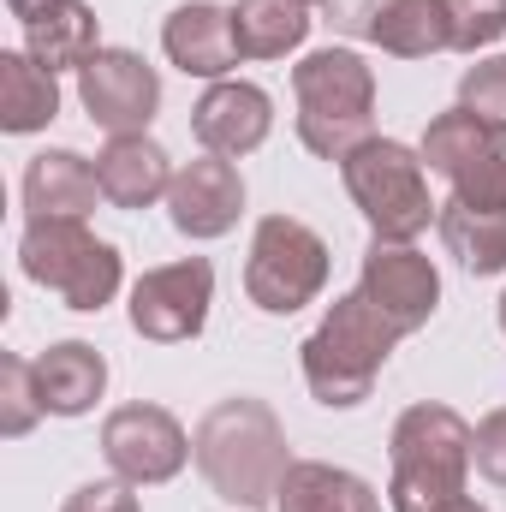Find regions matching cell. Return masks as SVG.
<instances>
[{
    "label": "cell",
    "mask_w": 506,
    "mask_h": 512,
    "mask_svg": "<svg viewBox=\"0 0 506 512\" xmlns=\"http://www.w3.org/2000/svg\"><path fill=\"white\" fill-rule=\"evenodd\" d=\"M197 471L203 483L227 501V507H274L286 471H292V447H286V429L274 417L268 399H251V393H233L221 405L203 411L197 435Z\"/></svg>",
    "instance_id": "cell-1"
},
{
    "label": "cell",
    "mask_w": 506,
    "mask_h": 512,
    "mask_svg": "<svg viewBox=\"0 0 506 512\" xmlns=\"http://www.w3.org/2000/svg\"><path fill=\"white\" fill-rule=\"evenodd\" d=\"M477 429L453 411V405H411L399 411L393 435H387V507L393 512H447L465 501L471 465H477Z\"/></svg>",
    "instance_id": "cell-2"
},
{
    "label": "cell",
    "mask_w": 506,
    "mask_h": 512,
    "mask_svg": "<svg viewBox=\"0 0 506 512\" xmlns=\"http://www.w3.org/2000/svg\"><path fill=\"white\" fill-rule=\"evenodd\" d=\"M298 143L322 161H346L376 137V66L358 48H316L292 66Z\"/></svg>",
    "instance_id": "cell-3"
},
{
    "label": "cell",
    "mask_w": 506,
    "mask_h": 512,
    "mask_svg": "<svg viewBox=\"0 0 506 512\" xmlns=\"http://www.w3.org/2000/svg\"><path fill=\"white\" fill-rule=\"evenodd\" d=\"M405 334L381 316L364 292H340L322 316V328L298 346L304 352V382L328 411H352L376 393V376L387 370L393 346Z\"/></svg>",
    "instance_id": "cell-4"
},
{
    "label": "cell",
    "mask_w": 506,
    "mask_h": 512,
    "mask_svg": "<svg viewBox=\"0 0 506 512\" xmlns=\"http://www.w3.org/2000/svg\"><path fill=\"white\" fill-rule=\"evenodd\" d=\"M340 179L358 203V215L370 221L376 239L411 245L417 233H429V221L441 215V203H429V173L423 155L405 149L399 137H370L340 161Z\"/></svg>",
    "instance_id": "cell-5"
},
{
    "label": "cell",
    "mask_w": 506,
    "mask_h": 512,
    "mask_svg": "<svg viewBox=\"0 0 506 512\" xmlns=\"http://www.w3.org/2000/svg\"><path fill=\"white\" fill-rule=\"evenodd\" d=\"M18 262L36 286L60 292L66 310L90 316L102 304H114L120 280H126V256L120 245L96 239L84 221H30L18 239Z\"/></svg>",
    "instance_id": "cell-6"
},
{
    "label": "cell",
    "mask_w": 506,
    "mask_h": 512,
    "mask_svg": "<svg viewBox=\"0 0 506 512\" xmlns=\"http://www.w3.org/2000/svg\"><path fill=\"white\" fill-rule=\"evenodd\" d=\"M328 286V245L298 215H262L245 256V298L268 316H298Z\"/></svg>",
    "instance_id": "cell-7"
},
{
    "label": "cell",
    "mask_w": 506,
    "mask_h": 512,
    "mask_svg": "<svg viewBox=\"0 0 506 512\" xmlns=\"http://www.w3.org/2000/svg\"><path fill=\"white\" fill-rule=\"evenodd\" d=\"M423 167L441 173L453 185L459 203L471 209H506V131L483 126L471 108H447L435 114L423 143H417Z\"/></svg>",
    "instance_id": "cell-8"
},
{
    "label": "cell",
    "mask_w": 506,
    "mask_h": 512,
    "mask_svg": "<svg viewBox=\"0 0 506 512\" xmlns=\"http://www.w3.org/2000/svg\"><path fill=\"white\" fill-rule=\"evenodd\" d=\"M209 304H215V268L203 256H179V262H161L149 268L137 286H131V328L149 340V346H185L203 334L209 322Z\"/></svg>",
    "instance_id": "cell-9"
},
{
    "label": "cell",
    "mask_w": 506,
    "mask_h": 512,
    "mask_svg": "<svg viewBox=\"0 0 506 512\" xmlns=\"http://www.w3.org/2000/svg\"><path fill=\"white\" fill-rule=\"evenodd\" d=\"M102 459L114 465V477L149 489V483H173L197 459V447H191L185 423L167 405L137 399V405L108 411V423H102Z\"/></svg>",
    "instance_id": "cell-10"
},
{
    "label": "cell",
    "mask_w": 506,
    "mask_h": 512,
    "mask_svg": "<svg viewBox=\"0 0 506 512\" xmlns=\"http://www.w3.org/2000/svg\"><path fill=\"white\" fill-rule=\"evenodd\" d=\"M78 102L108 137H137L161 108V78L143 54L131 48H102L78 72Z\"/></svg>",
    "instance_id": "cell-11"
},
{
    "label": "cell",
    "mask_w": 506,
    "mask_h": 512,
    "mask_svg": "<svg viewBox=\"0 0 506 512\" xmlns=\"http://www.w3.org/2000/svg\"><path fill=\"white\" fill-rule=\"evenodd\" d=\"M358 292L376 304L399 334L429 328V316L441 310V274H435V262L417 245H393V239H376L364 251V286Z\"/></svg>",
    "instance_id": "cell-12"
},
{
    "label": "cell",
    "mask_w": 506,
    "mask_h": 512,
    "mask_svg": "<svg viewBox=\"0 0 506 512\" xmlns=\"http://www.w3.org/2000/svg\"><path fill=\"white\" fill-rule=\"evenodd\" d=\"M245 215V179L227 155H197L173 173L167 191V221L185 239H227Z\"/></svg>",
    "instance_id": "cell-13"
},
{
    "label": "cell",
    "mask_w": 506,
    "mask_h": 512,
    "mask_svg": "<svg viewBox=\"0 0 506 512\" xmlns=\"http://www.w3.org/2000/svg\"><path fill=\"white\" fill-rule=\"evenodd\" d=\"M191 131H197L203 155H227V161H239V155H251V149L268 143V131H274V102H268L262 84L221 78V84H209L203 102L191 108Z\"/></svg>",
    "instance_id": "cell-14"
},
{
    "label": "cell",
    "mask_w": 506,
    "mask_h": 512,
    "mask_svg": "<svg viewBox=\"0 0 506 512\" xmlns=\"http://www.w3.org/2000/svg\"><path fill=\"white\" fill-rule=\"evenodd\" d=\"M161 48L185 78H209L221 84L239 66V42H233V6L215 0H185L167 24H161Z\"/></svg>",
    "instance_id": "cell-15"
},
{
    "label": "cell",
    "mask_w": 506,
    "mask_h": 512,
    "mask_svg": "<svg viewBox=\"0 0 506 512\" xmlns=\"http://www.w3.org/2000/svg\"><path fill=\"white\" fill-rule=\"evenodd\" d=\"M102 203V179L78 149H42L24 167V215L30 221H84Z\"/></svg>",
    "instance_id": "cell-16"
},
{
    "label": "cell",
    "mask_w": 506,
    "mask_h": 512,
    "mask_svg": "<svg viewBox=\"0 0 506 512\" xmlns=\"http://www.w3.org/2000/svg\"><path fill=\"white\" fill-rule=\"evenodd\" d=\"M173 155L155 143V137H108V149L96 155V179H102V197L114 209H149L173 191Z\"/></svg>",
    "instance_id": "cell-17"
},
{
    "label": "cell",
    "mask_w": 506,
    "mask_h": 512,
    "mask_svg": "<svg viewBox=\"0 0 506 512\" xmlns=\"http://www.w3.org/2000/svg\"><path fill=\"white\" fill-rule=\"evenodd\" d=\"M36 387H42L48 417H84V411H96V399L108 387V358L90 340H60L36 358Z\"/></svg>",
    "instance_id": "cell-18"
},
{
    "label": "cell",
    "mask_w": 506,
    "mask_h": 512,
    "mask_svg": "<svg viewBox=\"0 0 506 512\" xmlns=\"http://www.w3.org/2000/svg\"><path fill=\"white\" fill-rule=\"evenodd\" d=\"M24 54L48 72H84L90 54H102V18L90 0H60L36 24H24Z\"/></svg>",
    "instance_id": "cell-19"
},
{
    "label": "cell",
    "mask_w": 506,
    "mask_h": 512,
    "mask_svg": "<svg viewBox=\"0 0 506 512\" xmlns=\"http://www.w3.org/2000/svg\"><path fill=\"white\" fill-rule=\"evenodd\" d=\"M274 512H381V495L358 477V471H340V465H322V459H292Z\"/></svg>",
    "instance_id": "cell-20"
},
{
    "label": "cell",
    "mask_w": 506,
    "mask_h": 512,
    "mask_svg": "<svg viewBox=\"0 0 506 512\" xmlns=\"http://www.w3.org/2000/svg\"><path fill=\"white\" fill-rule=\"evenodd\" d=\"M60 114V84L48 66H36L24 48H6L0 54V131L12 137H30V131L54 126Z\"/></svg>",
    "instance_id": "cell-21"
},
{
    "label": "cell",
    "mask_w": 506,
    "mask_h": 512,
    "mask_svg": "<svg viewBox=\"0 0 506 512\" xmlns=\"http://www.w3.org/2000/svg\"><path fill=\"white\" fill-rule=\"evenodd\" d=\"M304 36H310V6H298V0H239L233 6L239 60H280Z\"/></svg>",
    "instance_id": "cell-22"
},
{
    "label": "cell",
    "mask_w": 506,
    "mask_h": 512,
    "mask_svg": "<svg viewBox=\"0 0 506 512\" xmlns=\"http://www.w3.org/2000/svg\"><path fill=\"white\" fill-rule=\"evenodd\" d=\"M435 227H441V245L471 274H501L506 268V209H471V203L447 197Z\"/></svg>",
    "instance_id": "cell-23"
},
{
    "label": "cell",
    "mask_w": 506,
    "mask_h": 512,
    "mask_svg": "<svg viewBox=\"0 0 506 512\" xmlns=\"http://www.w3.org/2000/svg\"><path fill=\"white\" fill-rule=\"evenodd\" d=\"M376 48L393 60H429L441 48H453V24L441 0H393V12L381 18Z\"/></svg>",
    "instance_id": "cell-24"
},
{
    "label": "cell",
    "mask_w": 506,
    "mask_h": 512,
    "mask_svg": "<svg viewBox=\"0 0 506 512\" xmlns=\"http://www.w3.org/2000/svg\"><path fill=\"white\" fill-rule=\"evenodd\" d=\"M36 417H48L42 411V387H36V358H18V352H6L0 358V435H30L36 429Z\"/></svg>",
    "instance_id": "cell-25"
},
{
    "label": "cell",
    "mask_w": 506,
    "mask_h": 512,
    "mask_svg": "<svg viewBox=\"0 0 506 512\" xmlns=\"http://www.w3.org/2000/svg\"><path fill=\"white\" fill-rule=\"evenodd\" d=\"M459 108H471L483 126L506 131V54L465 66V78H459Z\"/></svg>",
    "instance_id": "cell-26"
},
{
    "label": "cell",
    "mask_w": 506,
    "mask_h": 512,
    "mask_svg": "<svg viewBox=\"0 0 506 512\" xmlns=\"http://www.w3.org/2000/svg\"><path fill=\"white\" fill-rule=\"evenodd\" d=\"M441 6H447L459 54H477V48H489V42L506 36V0H441Z\"/></svg>",
    "instance_id": "cell-27"
},
{
    "label": "cell",
    "mask_w": 506,
    "mask_h": 512,
    "mask_svg": "<svg viewBox=\"0 0 506 512\" xmlns=\"http://www.w3.org/2000/svg\"><path fill=\"white\" fill-rule=\"evenodd\" d=\"M60 512H143V507H137V483H126V477H102V483L72 489Z\"/></svg>",
    "instance_id": "cell-28"
},
{
    "label": "cell",
    "mask_w": 506,
    "mask_h": 512,
    "mask_svg": "<svg viewBox=\"0 0 506 512\" xmlns=\"http://www.w3.org/2000/svg\"><path fill=\"white\" fill-rule=\"evenodd\" d=\"M387 12H393V0H328V24L346 36H364V42H376Z\"/></svg>",
    "instance_id": "cell-29"
},
{
    "label": "cell",
    "mask_w": 506,
    "mask_h": 512,
    "mask_svg": "<svg viewBox=\"0 0 506 512\" xmlns=\"http://www.w3.org/2000/svg\"><path fill=\"white\" fill-rule=\"evenodd\" d=\"M471 453H477V471L506 489V405L477 423V447H471Z\"/></svg>",
    "instance_id": "cell-30"
},
{
    "label": "cell",
    "mask_w": 506,
    "mask_h": 512,
    "mask_svg": "<svg viewBox=\"0 0 506 512\" xmlns=\"http://www.w3.org/2000/svg\"><path fill=\"white\" fill-rule=\"evenodd\" d=\"M54 6H60V0H6V12H12L18 24H36V18H42V12H54Z\"/></svg>",
    "instance_id": "cell-31"
},
{
    "label": "cell",
    "mask_w": 506,
    "mask_h": 512,
    "mask_svg": "<svg viewBox=\"0 0 506 512\" xmlns=\"http://www.w3.org/2000/svg\"><path fill=\"white\" fill-rule=\"evenodd\" d=\"M447 512H489V507H477V501H453Z\"/></svg>",
    "instance_id": "cell-32"
},
{
    "label": "cell",
    "mask_w": 506,
    "mask_h": 512,
    "mask_svg": "<svg viewBox=\"0 0 506 512\" xmlns=\"http://www.w3.org/2000/svg\"><path fill=\"white\" fill-rule=\"evenodd\" d=\"M501 334H506V292H501Z\"/></svg>",
    "instance_id": "cell-33"
},
{
    "label": "cell",
    "mask_w": 506,
    "mask_h": 512,
    "mask_svg": "<svg viewBox=\"0 0 506 512\" xmlns=\"http://www.w3.org/2000/svg\"><path fill=\"white\" fill-rule=\"evenodd\" d=\"M298 6H328V0H298Z\"/></svg>",
    "instance_id": "cell-34"
}]
</instances>
